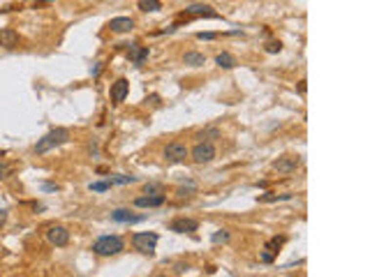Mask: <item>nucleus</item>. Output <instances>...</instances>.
I'll return each mask as SVG.
<instances>
[{"instance_id":"obj_23","label":"nucleus","mask_w":370,"mask_h":277,"mask_svg":"<svg viewBox=\"0 0 370 277\" xmlns=\"http://www.w3.org/2000/svg\"><path fill=\"white\" fill-rule=\"evenodd\" d=\"M282 242H285V238H282V236H280V238H273V240H268V242H266V250L278 252V250H280V247H282Z\"/></svg>"},{"instance_id":"obj_11","label":"nucleus","mask_w":370,"mask_h":277,"mask_svg":"<svg viewBox=\"0 0 370 277\" xmlns=\"http://www.w3.org/2000/svg\"><path fill=\"white\" fill-rule=\"evenodd\" d=\"M197 229H199V222H197V219L178 217V219L171 222V231H176V234H194Z\"/></svg>"},{"instance_id":"obj_29","label":"nucleus","mask_w":370,"mask_h":277,"mask_svg":"<svg viewBox=\"0 0 370 277\" xmlns=\"http://www.w3.org/2000/svg\"><path fill=\"white\" fill-rule=\"evenodd\" d=\"M5 219H7V210H0V226L5 224Z\"/></svg>"},{"instance_id":"obj_18","label":"nucleus","mask_w":370,"mask_h":277,"mask_svg":"<svg viewBox=\"0 0 370 277\" xmlns=\"http://www.w3.org/2000/svg\"><path fill=\"white\" fill-rule=\"evenodd\" d=\"M141 12H160L162 9V2L160 0H137Z\"/></svg>"},{"instance_id":"obj_27","label":"nucleus","mask_w":370,"mask_h":277,"mask_svg":"<svg viewBox=\"0 0 370 277\" xmlns=\"http://www.w3.org/2000/svg\"><path fill=\"white\" fill-rule=\"evenodd\" d=\"M197 37H199V40H206V42H211V40H215L218 35H215V33H199Z\"/></svg>"},{"instance_id":"obj_12","label":"nucleus","mask_w":370,"mask_h":277,"mask_svg":"<svg viewBox=\"0 0 370 277\" xmlns=\"http://www.w3.org/2000/svg\"><path fill=\"white\" fill-rule=\"evenodd\" d=\"M134 28V21L130 17H116L109 21V30L116 35H123V33H130Z\"/></svg>"},{"instance_id":"obj_26","label":"nucleus","mask_w":370,"mask_h":277,"mask_svg":"<svg viewBox=\"0 0 370 277\" xmlns=\"http://www.w3.org/2000/svg\"><path fill=\"white\" fill-rule=\"evenodd\" d=\"M282 51V44L280 42H268L266 44V53H280Z\"/></svg>"},{"instance_id":"obj_21","label":"nucleus","mask_w":370,"mask_h":277,"mask_svg":"<svg viewBox=\"0 0 370 277\" xmlns=\"http://www.w3.org/2000/svg\"><path fill=\"white\" fill-rule=\"evenodd\" d=\"M164 192V185H160V182H148V185H144V194H162Z\"/></svg>"},{"instance_id":"obj_6","label":"nucleus","mask_w":370,"mask_h":277,"mask_svg":"<svg viewBox=\"0 0 370 277\" xmlns=\"http://www.w3.org/2000/svg\"><path fill=\"white\" fill-rule=\"evenodd\" d=\"M46 240H49V245H53V247H65L67 242H70V231L65 229V226H49L46 229Z\"/></svg>"},{"instance_id":"obj_15","label":"nucleus","mask_w":370,"mask_h":277,"mask_svg":"<svg viewBox=\"0 0 370 277\" xmlns=\"http://www.w3.org/2000/svg\"><path fill=\"white\" fill-rule=\"evenodd\" d=\"M148 46H139V44H132L130 46V51H127V56H130V60L134 62V65H144V60L148 58Z\"/></svg>"},{"instance_id":"obj_1","label":"nucleus","mask_w":370,"mask_h":277,"mask_svg":"<svg viewBox=\"0 0 370 277\" xmlns=\"http://www.w3.org/2000/svg\"><path fill=\"white\" fill-rule=\"evenodd\" d=\"M67 141H70V130L67 127H53L51 132H46L44 137L37 141L33 150H35V155H44V153H49L53 148H61Z\"/></svg>"},{"instance_id":"obj_13","label":"nucleus","mask_w":370,"mask_h":277,"mask_svg":"<svg viewBox=\"0 0 370 277\" xmlns=\"http://www.w3.org/2000/svg\"><path fill=\"white\" fill-rule=\"evenodd\" d=\"M111 219H114V222H123V224H137V222H141L144 217L132 215V213H130V210H125V208H118V210L111 213Z\"/></svg>"},{"instance_id":"obj_14","label":"nucleus","mask_w":370,"mask_h":277,"mask_svg":"<svg viewBox=\"0 0 370 277\" xmlns=\"http://www.w3.org/2000/svg\"><path fill=\"white\" fill-rule=\"evenodd\" d=\"M19 44V33L17 30H12V28H2L0 30V46H5V49H14Z\"/></svg>"},{"instance_id":"obj_5","label":"nucleus","mask_w":370,"mask_h":277,"mask_svg":"<svg viewBox=\"0 0 370 277\" xmlns=\"http://www.w3.org/2000/svg\"><path fill=\"white\" fill-rule=\"evenodd\" d=\"M187 146L185 143H181V141H171V143H167V148H164V159H167L169 164H181V162H185V157H187Z\"/></svg>"},{"instance_id":"obj_9","label":"nucleus","mask_w":370,"mask_h":277,"mask_svg":"<svg viewBox=\"0 0 370 277\" xmlns=\"http://www.w3.org/2000/svg\"><path fill=\"white\" fill-rule=\"evenodd\" d=\"M185 14L187 17H206V19H218L220 14L211 7V5H204V2H194V5H187L185 7Z\"/></svg>"},{"instance_id":"obj_7","label":"nucleus","mask_w":370,"mask_h":277,"mask_svg":"<svg viewBox=\"0 0 370 277\" xmlns=\"http://www.w3.org/2000/svg\"><path fill=\"white\" fill-rule=\"evenodd\" d=\"M301 166V157L299 155H285V157H280L278 162H273V169L278 173H294L296 169Z\"/></svg>"},{"instance_id":"obj_16","label":"nucleus","mask_w":370,"mask_h":277,"mask_svg":"<svg viewBox=\"0 0 370 277\" xmlns=\"http://www.w3.org/2000/svg\"><path fill=\"white\" fill-rule=\"evenodd\" d=\"M183 62L190 65V67H202L204 62H206V56H204V53H197V51H187L183 56Z\"/></svg>"},{"instance_id":"obj_30","label":"nucleus","mask_w":370,"mask_h":277,"mask_svg":"<svg viewBox=\"0 0 370 277\" xmlns=\"http://www.w3.org/2000/svg\"><path fill=\"white\" fill-rule=\"evenodd\" d=\"M183 270H187V266H183V263H178L176 268H174V273H183Z\"/></svg>"},{"instance_id":"obj_2","label":"nucleus","mask_w":370,"mask_h":277,"mask_svg":"<svg viewBox=\"0 0 370 277\" xmlns=\"http://www.w3.org/2000/svg\"><path fill=\"white\" fill-rule=\"evenodd\" d=\"M93 254L97 257H116L125 250V240L121 236H100L95 242H93Z\"/></svg>"},{"instance_id":"obj_28","label":"nucleus","mask_w":370,"mask_h":277,"mask_svg":"<svg viewBox=\"0 0 370 277\" xmlns=\"http://www.w3.org/2000/svg\"><path fill=\"white\" fill-rule=\"evenodd\" d=\"M42 190H44V192H56V190H58V185H51V182H46V185H42Z\"/></svg>"},{"instance_id":"obj_4","label":"nucleus","mask_w":370,"mask_h":277,"mask_svg":"<svg viewBox=\"0 0 370 277\" xmlns=\"http://www.w3.org/2000/svg\"><path fill=\"white\" fill-rule=\"evenodd\" d=\"M132 245H134V250L137 252L153 257V254H155V247H158V234H148V231H144V234H134L132 236Z\"/></svg>"},{"instance_id":"obj_20","label":"nucleus","mask_w":370,"mask_h":277,"mask_svg":"<svg viewBox=\"0 0 370 277\" xmlns=\"http://www.w3.org/2000/svg\"><path fill=\"white\" fill-rule=\"evenodd\" d=\"M291 199V194H275V192H268V194H264V197H259V201H264V203H271V201H287Z\"/></svg>"},{"instance_id":"obj_8","label":"nucleus","mask_w":370,"mask_h":277,"mask_svg":"<svg viewBox=\"0 0 370 277\" xmlns=\"http://www.w3.org/2000/svg\"><path fill=\"white\" fill-rule=\"evenodd\" d=\"M127 93H130V81H127V79H118L116 83H111V90H109V95H111V102L114 104L125 102Z\"/></svg>"},{"instance_id":"obj_25","label":"nucleus","mask_w":370,"mask_h":277,"mask_svg":"<svg viewBox=\"0 0 370 277\" xmlns=\"http://www.w3.org/2000/svg\"><path fill=\"white\" fill-rule=\"evenodd\" d=\"M225 240H229V231H218V234H213V242H225Z\"/></svg>"},{"instance_id":"obj_24","label":"nucleus","mask_w":370,"mask_h":277,"mask_svg":"<svg viewBox=\"0 0 370 277\" xmlns=\"http://www.w3.org/2000/svg\"><path fill=\"white\" fill-rule=\"evenodd\" d=\"M137 180V178H134V176H116V178H111V185H127V182H134Z\"/></svg>"},{"instance_id":"obj_19","label":"nucleus","mask_w":370,"mask_h":277,"mask_svg":"<svg viewBox=\"0 0 370 277\" xmlns=\"http://www.w3.org/2000/svg\"><path fill=\"white\" fill-rule=\"evenodd\" d=\"M194 138H197V141H204V138H206V141H211V138H220V130H215V127H206V130L199 132Z\"/></svg>"},{"instance_id":"obj_17","label":"nucleus","mask_w":370,"mask_h":277,"mask_svg":"<svg viewBox=\"0 0 370 277\" xmlns=\"http://www.w3.org/2000/svg\"><path fill=\"white\" fill-rule=\"evenodd\" d=\"M215 62H218V67H222V69H231V67H236V58H234L231 53H227V51L218 53Z\"/></svg>"},{"instance_id":"obj_10","label":"nucleus","mask_w":370,"mask_h":277,"mask_svg":"<svg viewBox=\"0 0 370 277\" xmlns=\"http://www.w3.org/2000/svg\"><path fill=\"white\" fill-rule=\"evenodd\" d=\"M167 201V194H146V197H137L134 199V206L137 208H158Z\"/></svg>"},{"instance_id":"obj_3","label":"nucleus","mask_w":370,"mask_h":277,"mask_svg":"<svg viewBox=\"0 0 370 277\" xmlns=\"http://www.w3.org/2000/svg\"><path fill=\"white\" fill-rule=\"evenodd\" d=\"M187 155L192 157L194 164H208V162L215 159L218 150H215V146H213L211 141H199V143L192 148V153H187Z\"/></svg>"},{"instance_id":"obj_22","label":"nucleus","mask_w":370,"mask_h":277,"mask_svg":"<svg viewBox=\"0 0 370 277\" xmlns=\"http://www.w3.org/2000/svg\"><path fill=\"white\" fill-rule=\"evenodd\" d=\"M111 187V180H102V182H90L88 185V190L90 192H106Z\"/></svg>"}]
</instances>
